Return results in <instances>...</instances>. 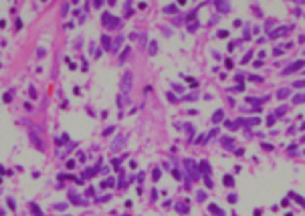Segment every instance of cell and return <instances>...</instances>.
Masks as SVG:
<instances>
[{"label": "cell", "mask_w": 305, "mask_h": 216, "mask_svg": "<svg viewBox=\"0 0 305 216\" xmlns=\"http://www.w3.org/2000/svg\"><path fill=\"white\" fill-rule=\"evenodd\" d=\"M129 85H131V75L127 73V75H123V91L129 89Z\"/></svg>", "instance_id": "obj_1"}]
</instances>
